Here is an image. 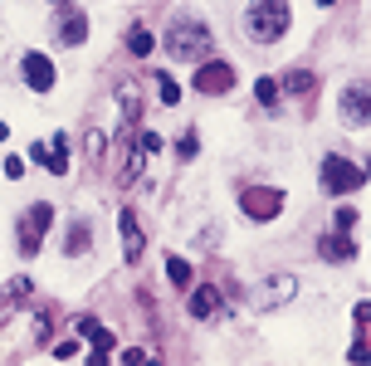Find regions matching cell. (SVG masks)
I'll list each match as a JSON object with an SVG mask.
<instances>
[{"instance_id":"6da1fadb","label":"cell","mask_w":371,"mask_h":366,"mask_svg":"<svg viewBox=\"0 0 371 366\" xmlns=\"http://www.w3.org/2000/svg\"><path fill=\"white\" fill-rule=\"evenodd\" d=\"M288 0H254V6L244 10V34L254 44H279L288 34Z\"/></svg>"},{"instance_id":"7a4b0ae2","label":"cell","mask_w":371,"mask_h":366,"mask_svg":"<svg viewBox=\"0 0 371 366\" xmlns=\"http://www.w3.org/2000/svg\"><path fill=\"white\" fill-rule=\"evenodd\" d=\"M162 49H167L176 64H200V54L210 49V30L195 25V20H176V25L162 34Z\"/></svg>"},{"instance_id":"3957f363","label":"cell","mask_w":371,"mask_h":366,"mask_svg":"<svg viewBox=\"0 0 371 366\" xmlns=\"http://www.w3.org/2000/svg\"><path fill=\"white\" fill-rule=\"evenodd\" d=\"M49 225H54V205H30V211L20 215V254H25V259H34V254H39V244H44Z\"/></svg>"},{"instance_id":"277c9868","label":"cell","mask_w":371,"mask_h":366,"mask_svg":"<svg viewBox=\"0 0 371 366\" xmlns=\"http://www.w3.org/2000/svg\"><path fill=\"white\" fill-rule=\"evenodd\" d=\"M240 211L249 220H274L284 211V191H274V186H244L240 191Z\"/></svg>"},{"instance_id":"5b68a950","label":"cell","mask_w":371,"mask_h":366,"mask_svg":"<svg viewBox=\"0 0 371 366\" xmlns=\"http://www.w3.org/2000/svg\"><path fill=\"white\" fill-rule=\"evenodd\" d=\"M323 186H328L332 195H347V191H357V186H361V166L332 151V156H323Z\"/></svg>"},{"instance_id":"8992f818","label":"cell","mask_w":371,"mask_h":366,"mask_svg":"<svg viewBox=\"0 0 371 366\" xmlns=\"http://www.w3.org/2000/svg\"><path fill=\"white\" fill-rule=\"evenodd\" d=\"M337 113H342L347 127H366V122H371V83H366V78L342 88V108H337Z\"/></svg>"},{"instance_id":"52a82bcc","label":"cell","mask_w":371,"mask_h":366,"mask_svg":"<svg viewBox=\"0 0 371 366\" xmlns=\"http://www.w3.org/2000/svg\"><path fill=\"white\" fill-rule=\"evenodd\" d=\"M230 88H235V64L210 59L195 69V93H230Z\"/></svg>"},{"instance_id":"ba28073f","label":"cell","mask_w":371,"mask_h":366,"mask_svg":"<svg viewBox=\"0 0 371 366\" xmlns=\"http://www.w3.org/2000/svg\"><path fill=\"white\" fill-rule=\"evenodd\" d=\"M118 235H123V259H127V264H142L147 235H142V225H137V215H132V211H123V215H118Z\"/></svg>"},{"instance_id":"9c48e42d","label":"cell","mask_w":371,"mask_h":366,"mask_svg":"<svg viewBox=\"0 0 371 366\" xmlns=\"http://www.w3.org/2000/svg\"><path fill=\"white\" fill-rule=\"evenodd\" d=\"M25 83H30L34 93H49V88H54V64H49L39 49H30V54H25Z\"/></svg>"},{"instance_id":"30bf717a","label":"cell","mask_w":371,"mask_h":366,"mask_svg":"<svg viewBox=\"0 0 371 366\" xmlns=\"http://www.w3.org/2000/svg\"><path fill=\"white\" fill-rule=\"evenodd\" d=\"M78 337H88V342H93V361H108L113 342H118V337H113L108 327H103L98 318H78Z\"/></svg>"},{"instance_id":"8fae6325","label":"cell","mask_w":371,"mask_h":366,"mask_svg":"<svg viewBox=\"0 0 371 366\" xmlns=\"http://www.w3.org/2000/svg\"><path fill=\"white\" fill-rule=\"evenodd\" d=\"M54 39H59V44H83V39H88V15H83V10H64V15L54 20Z\"/></svg>"},{"instance_id":"7c38bea8","label":"cell","mask_w":371,"mask_h":366,"mask_svg":"<svg viewBox=\"0 0 371 366\" xmlns=\"http://www.w3.org/2000/svg\"><path fill=\"white\" fill-rule=\"evenodd\" d=\"M317 254H323V259H332V264H347V259H357V239L352 235H323V239H317Z\"/></svg>"},{"instance_id":"4fadbf2b","label":"cell","mask_w":371,"mask_h":366,"mask_svg":"<svg viewBox=\"0 0 371 366\" xmlns=\"http://www.w3.org/2000/svg\"><path fill=\"white\" fill-rule=\"evenodd\" d=\"M293 288H298V279H293V274H274V279H264V288H259V308L288 303V298H293Z\"/></svg>"},{"instance_id":"5bb4252c","label":"cell","mask_w":371,"mask_h":366,"mask_svg":"<svg viewBox=\"0 0 371 366\" xmlns=\"http://www.w3.org/2000/svg\"><path fill=\"white\" fill-rule=\"evenodd\" d=\"M186 308H191V318L205 323V318H215V312H220V293H215V288H195Z\"/></svg>"},{"instance_id":"9a60e30c","label":"cell","mask_w":371,"mask_h":366,"mask_svg":"<svg viewBox=\"0 0 371 366\" xmlns=\"http://www.w3.org/2000/svg\"><path fill=\"white\" fill-rule=\"evenodd\" d=\"M44 166L54 171V176H69V142H64V137H54V142H49V156H44Z\"/></svg>"},{"instance_id":"2e32d148","label":"cell","mask_w":371,"mask_h":366,"mask_svg":"<svg viewBox=\"0 0 371 366\" xmlns=\"http://www.w3.org/2000/svg\"><path fill=\"white\" fill-rule=\"evenodd\" d=\"M284 88H288V93H308V88H317V74L293 69V74H284Z\"/></svg>"},{"instance_id":"e0dca14e","label":"cell","mask_w":371,"mask_h":366,"mask_svg":"<svg viewBox=\"0 0 371 366\" xmlns=\"http://www.w3.org/2000/svg\"><path fill=\"white\" fill-rule=\"evenodd\" d=\"M167 279L176 288H191V259H167Z\"/></svg>"},{"instance_id":"ac0fdd59","label":"cell","mask_w":371,"mask_h":366,"mask_svg":"<svg viewBox=\"0 0 371 366\" xmlns=\"http://www.w3.org/2000/svg\"><path fill=\"white\" fill-rule=\"evenodd\" d=\"M127 49H132V54H137V59H147V54H151V49H156V39H151V30H132V34H127Z\"/></svg>"},{"instance_id":"d6986e66","label":"cell","mask_w":371,"mask_h":366,"mask_svg":"<svg viewBox=\"0 0 371 366\" xmlns=\"http://www.w3.org/2000/svg\"><path fill=\"white\" fill-rule=\"evenodd\" d=\"M254 98L264 103V108H279V83H274V78H259V83H254Z\"/></svg>"},{"instance_id":"ffe728a7","label":"cell","mask_w":371,"mask_h":366,"mask_svg":"<svg viewBox=\"0 0 371 366\" xmlns=\"http://www.w3.org/2000/svg\"><path fill=\"white\" fill-rule=\"evenodd\" d=\"M93 244V235H88V225L83 220H74V230H69V259L78 254V249H88Z\"/></svg>"},{"instance_id":"44dd1931","label":"cell","mask_w":371,"mask_h":366,"mask_svg":"<svg viewBox=\"0 0 371 366\" xmlns=\"http://www.w3.org/2000/svg\"><path fill=\"white\" fill-rule=\"evenodd\" d=\"M332 225H337L342 235H352V230H357V211H352V205H342V211L332 215Z\"/></svg>"},{"instance_id":"7402d4cb","label":"cell","mask_w":371,"mask_h":366,"mask_svg":"<svg viewBox=\"0 0 371 366\" xmlns=\"http://www.w3.org/2000/svg\"><path fill=\"white\" fill-rule=\"evenodd\" d=\"M49 332H54V323H49V312H39V318H34V337L49 342Z\"/></svg>"},{"instance_id":"603a6c76","label":"cell","mask_w":371,"mask_h":366,"mask_svg":"<svg viewBox=\"0 0 371 366\" xmlns=\"http://www.w3.org/2000/svg\"><path fill=\"white\" fill-rule=\"evenodd\" d=\"M156 88H162V103H176V93H181V88H176L171 78H162V83H156Z\"/></svg>"},{"instance_id":"cb8c5ba5","label":"cell","mask_w":371,"mask_h":366,"mask_svg":"<svg viewBox=\"0 0 371 366\" xmlns=\"http://www.w3.org/2000/svg\"><path fill=\"white\" fill-rule=\"evenodd\" d=\"M54 356H59V361H69V356H78V342H59V347H54Z\"/></svg>"},{"instance_id":"d4e9b609","label":"cell","mask_w":371,"mask_h":366,"mask_svg":"<svg viewBox=\"0 0 371 366\" xmlns=\"http://www.w3.org/2000/svg\"><path fill=\"white\" fill-rule=\"evenodd\" d=\"M195 142H200V137H195V132H186V137H181V156H195Z\"/></svg>"},{"instance_id":"484cf974","label":"cell","mask_w":371,"mask_h":366,"mask_svg":"<svg viewBox=\"0 0 371 366\" xmlns=\"http://www.w3.org/2000/svg\"><path fill=\"white\" fill-rule=\"evenodd\" d=\"M6 137H10V132H6V122H0V142H6Z\"/></svg>"},{"instance_id":"4316f807","label":"cell","mask_w":371,"mask_h":366,"mask_svg":"<svg viewBox=\"0 0 371 366\" xmlns=\"http://www.w3.org/2000/svg\"><path fill=\"white\" fill-rule=\"evenodd\" d=\"M54 6H74V0H54Z\"/></svg>"},{"instance_id":"83f0119b","label":"cell","mask_w":371,"mask_h":366,"mask_svg":"<svg viewBox=\"0 0 371 366\" xmlns=\"http://www.w3.org/2000/svg\"><path fill=\"white\" fill-rule=\"evenodd\" d=\"M317 6H332V0H317Z\"/></svg>"}]
</instances>
